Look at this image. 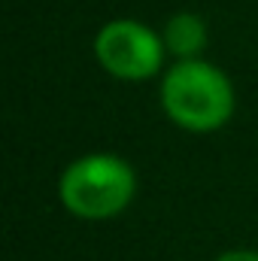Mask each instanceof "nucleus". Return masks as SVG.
<instances>
[{
  "mask_svg": "<svg viewBox=\"0 0 258 261\" xmlns=\"http://www.w3.org/2000/svg\"><path fill=\"white\" fill-rule=\"evenodd\" d=\"M161 110L183 130H219L234 116V85L203 58L176 61L161 79Z\"/></svg>",
  "mask_w": 258,
  "mask_h": 261,
  "instance_id": "f257e3e1",
  "label": "nucleus"
},
{
  "mask_svg": "<svg viewBox=\"0 0 258 261\" xmlns=\"http://www.w3.org/2000/svg\"><path fill=\"white\" fill-rule=\"evenodd\" d=\"M137 195V173L122 155L91 152L70 161L58 179V200L73 219L107 222L122 216Z\"/></svg>",
  "mask_w": 258,
  "mask_h": 261,
  "instance_id": "f03ea898",
  "label": "nucleus"
},
{
  "mask_svg": "<svg viewBox=\"0 0 258 261\" xmlns=\"http://www.w3.org/2000/svg\"><path fill=\"white\" fill-rule=\"evenodd\" d=\"M97 64L122 82L152 79L164 67V40L137 18H113L94 37Z\"/></svg>",
  "mask_w": 258,
  "mask_h": 261,
  "instance_id": "7ed1b4c3",
  "label": "nucleus"
},
{
  "mask_svg": "<svg viewBox=\"0 0 258 261\" xmlns=\"http://www.w3.org/2000/svg\"><path fill=\"white\" fill-rule=\"evenodd\" d=\"M161 40L170 55H176L179 61H192L207 49V24L194 12H176L167 18Z\"/></svg>",
  "mask_w": 258,
  "mask_h": 261,
  "instance_id": "20e7f679",
  "label": "nucleus"
},
{
  "mask_svg": "<svg viewBox=\"0 0 258 261\" xmlns=\"http://www.w3.org/2000/svg\"><path fill=\"white\" fill-rule=\"evenodd\" d=\"M213 261H258V249H228Z\"/></svg>",
  "mask_w": 258,
  "mask_h": 261,
  "instance_id": "39448f33",
  "label": "nucleus"
}]
</instances>
